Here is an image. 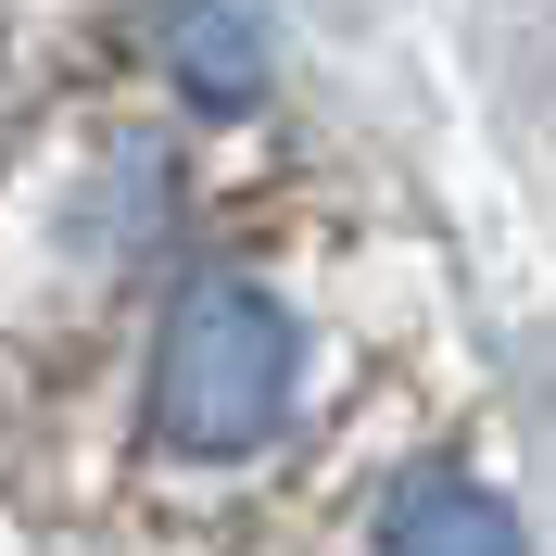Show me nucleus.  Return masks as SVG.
I'll use <instances>...</instances> for the list:
<instances>
[{"instance_id":"nucleus-1","label":"nucleus","mask_w":556,"mask_h":556,"mask_svg":"<svg viewBox=\"0 0 556 556\" xmlns=\"http://www.w3.org/2000/svg\"><path fill=\"white\" fill-rule=\"evenodd\" d=\"M316 342L304 304L253 266H190L152 316V455L165 468H253L304 417Z\"/></svg>"},{"instance_id":"nucleus-2","label":"nucleus","mask_w":556,"mask_h":556,"mask_svg":"<svg viewBox=\"0 0 556 556\" xmlns=\"http://www.w3.org/2000/svg\"><path fill=\"white\" fill-rule=\"evenodd\" d=\"M152 51H165V89L190 114H253L278 89L266 0H165V13H152Z\"/></svg>"},{"instance_id":"nucleus-3","label":"nucleus","mask_w":556,"mask_h":556,"mask_svg":"<svg viewBox=\"0 0 556 556\" xmlns=\"http://www.w3.org/2000/svg\"><path fill=\"white\" fill-rule=\"evenodd\" d=\"M380 556H531V544L481 468H405L380 506Z\"/></svg>"}]
</instances>
